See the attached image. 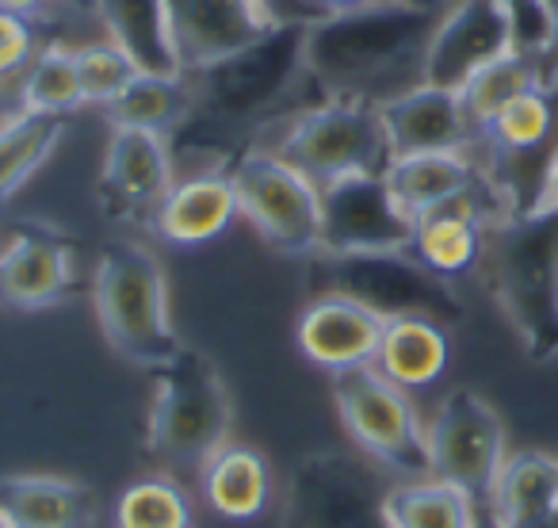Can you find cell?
Wrapping results in <instances>:
<instances>
[{
  "instance_id": "cell-44",
  "label": "cell",
  "mask_w": 558,
  "mask_h": 528,
  "mask_svg": "<svg viewBox=\"0 0 558 528\" xmlns=\"http://www.w3.org/2000/svg\"><path fill=\"white\" fill-rule=\"evenodd\" d=\"M0 528H16V525H12V517H9L4 509H0Z\"/></svg>"
},
{
  "instance_id": "cell-16",
  "label": "cell",
  "mask_w": 558,
  "mask_h": 528,
  "mask_svg": "<svg viewBox=\"0 0 558 528\" xmlns=\"http://www.w3.org/2000/svg\"><path fill=\"white\" fill-rule=\"evenodd\" d=\"M180 73H199L276 32L253 0H161Z\"/></svg>"
},
{
  "instance_id": "cell-32",
  "label": "cell",
  "mask_w": 558,
  "mask_h": 528,
  "mask_svg": "<svg viewBox=\"0 0 558 528\" xmlns=\"http://www.w3.org/2000/svg\"><path fill=\"white\" fill-rule=\"evenodd\" d=\"M192 502L165 475L138 479L119 494L116 528H192Z\"/></svg>"
},
{
  "instance_id": "cell-3",
  "label": "cell",
  "mask_w": 558,
  "mask_h": 528,
  "mask_svg": "<svg viewBox=\"0 0 558 528\" xmlns=\"http://www.w3.org/2000/svg\"><path fill=\"white\" fill-rule=\"evenodd\" d=\"M93 311L104 341L131 364L161 368L180 352L169 314V280L157 253L142 241H108L93 268Z\"/></svg>"
},
{
  "instance_id": "cell-13",
  "label": "cell",
  "mask_w": 558,
  "mask_h": 528,
  "mask_svg": "<svg viewBox=\"0 0 558 528\" xmlns=\"http://www.w3.org/2000/svg\"><path fill=\"white\" fill-rule=\"evenodd\" d=\"M81 288L77 253L62 230L20 223L0 233V303L12 311H47Z\"/></svg>"
},
{
  "instance_id": "cell-22",
  "label": "cell",
  "mask_w": 558,
  "mask_h": 528,
  "mask_svg": "<svg viewBox=\"0 0 558 528\" xmlns=\"http://www.w3.org/2000/svg\"><path fill=\"white\" fill-rule=\"evenodd\" d=\"M0 509L16 528H93L96 497L65 475H0Z\"/></svg>"
},
{
  "instance_id": "cell-17",
  "label": "cell",
  "mask_w": 558,
  "mask_h": 528,
  "mask_svg": "<svg viewBox=\"0 0 558 528\" xmlns=\"http://www.w3.org/2000/svg\"><path fill=\"white\" fill-rule=\"evenodd\" d=\"M387 319L360 299L349 296H314L295 322V345L314 368L337 375L349 368L375 364L383 345Z\"/></svg>"
},
{
  "instance_id": "cell-37",
  "label": "cell",
  "mask_w": 558,
  "mask_h": 528,
  "mask_svg": "<svg viewBox=\"0 0 558 528\" xmlns=\"http://www.w3.org/2000/svg\"><path fill=\"white\" fill-rule=\"evenodd\" d=\"M256 9H260V16L268 20V24L283 27V24H314V9L306 4V0H253Z\"/></svg>"
},
{
  "instance_id": "cell-35",
  "label": "cell",
  "mask_w": 558,
  "mask_h": 528,
  "mask_svg": "<svg viewBox=\"0 0 558 528\" xmlns=\"http://www.w3.org/2000/svg\"><path fill=\"white\" fill-rule=\"evenodd\" d=\"M501 4L512 12V24H517V47L543 55V50H547V39H550L547 0H501Z\"/></svg>"
},
{
  "instance_id": "cell-19",
  "label": "cell",
  "mask_w": 558,
  "mask_h": 528,
  "mask_svg": "<svg viewBox=\"0 0 558 528\" xmlns=\"http://www.w3.org/2000/svg\"><path fill=\"white\" fill-rule=\"evenodd\" d=\"M474 149H440V154L390 157V165L383 169V180H387L398 207L417 223L421 215L444 207V203L501 184Z\"/></svg>"
},
{
  "instance_id": "cell-20",
  "label": "cell",
  "mask_w": 558,
  "mask_h": 528,
  "mask_svg": "<svg viewBox=\"0 0 558 528\" xmlns=\"http://www.w3.org/2000/svg\"><path fill=\"white\" fill-rule=\"evenodd\" d=\"M238 192H233L230 172H187L177 177L161 207L149 218V233L169 245L195 249L222 238L238 218Z\"/></svg>"
},
{
  "instance_id": "cell-14",
  "label": "cell",
  "mask_w": 558,
  "mask_h": 528,
  "mask_svg": "<svg viewBox=\"0 0 558 528\" xmlns=\"http://www.w3.org/2000/svg\"><path fill=\"white\" fill-rule=\"evenodd\" d=\"M512 47H517V24L501 0H451L428 35L421 81L459 93L482 65Z\"/></svg>"
},
{
  "instance_id": "cell-9",
  "label": "cell",
  "mask_w": 558,
  "mask_h": 528,
  "mask_svg": "<svg viewBox=\"0 0 558 528\" xmlns=\"http://www.w3.org/2000/svg\"><path fill=\"white\" fill-rule=\"evenodd\" d=\"M238 211L283 256L311 261L322 249V188L268 149H245L230 169Z\"/></svg>"
},
{
  "instance_id": "cell-4",
  "label": "cell",
  "mask_w": 558,
  "mask_h": 528,
  "mask_svg": "<svg viewBox=\"0 0 558 528\" xmlns=\"http://www.w3.org/2000/svg\"><path fill=\"white\" fill-rule=\"evenodd\" d=\"M248 149H268L283 157L318 188L352 172H383L390 165L379 108L367 100H344V96H318L306 108L276 119L256 134Z\"/></svg>"
},
{
  "instance_id": "cell-12",
  "label": "cell",
  "mask_w": 558,
  "mask_h": 528,
  "mask_svg": "<svg viewBox=\"0 0 558 528\" xmlns=\"http://www.w3.org/2000/svg\"><path fill=\"white\" fill-rule=\"evenodd\" d=\"M413 241V218L398 207L383 172H352L322 188L318 253H402Z\"/></svg>"
},
{
  "instance_id": "cell-27",
  "label": "cell",
  "mask_w": 558,
  "mask_h": 528,
  "mask_svg": "<svg viewBox=\"0 0 558 528\" xmlns=\"http://www.w3.org/2000/svg\"><path fill=\"white\" fill-rule=\"evenodd\" d=\"M555 93L550 88H532V93L517 96L505 104L494 119L478 131V149H486L489 169H501L509 161L535 154L555 131Z\"/></svg>"
},
{
  "instance_id": "cell-15",
  "label": "cell",
  "mask_w": 558,
  "mask_h": 528,
  "mask_svg": "<svg viewBox=\"0 0 558 528\" xmlns=\"http://www.w3.org/2000/svg\"><path fill=\"white\" fill-rule=\"evenodd\" d=\"M177 184L172 142L154 131L111 127L100 169V207L116 223H149Z\"/></svg>"
},
{
  "instance_id": "cell-8",
  "label": "cell",
  "mask_w": 558,
  "mask_h": 528,
  "mask_svg": "<svg viewBox=\"0 0 558 528\" xmlns=\"http://www.w3.org/2000/svg\"><path fill=\"white\" fill-rule=\"evenodd\" d=\"M333 406L344 433L375 467L398 479H425L428 436L410 391L390 383L375 364L333 375Z\"/></svg>"
},
{
  "instance_id": "cell-1",
  "label": "cell",
  "mask_w": 558,
  "mask_h": 528,
  "mask_svg": "<svg viewBox=\"0 0 558 528\" xmlns=\"http://www.w3.org/2000/svg\"><path fill=\"white\" fill-rule=\"evenodd\" d=\"M436 20L398 0L337 12L306 24V77L322 96L387 104L421 85L428 35Z\"/></svg>"
},
{
  "instance_id": "cell-25",
  "label": "cell",
  "mask_w": 558,
  "mask_h": 528,
  "mask_svg": "<svg viewBox=\"0 0 558 528\" xmlns=\"http://www.w3.org/2000/svg\"><path fill=\"white\" fill-rule=\"evenodd\" d=\"M111 127H134V131L172 134L195 116V93L187 73H138L116 100L104 108Z\"/></svg>"
},
{
  "instance_id": "cell-30",
  "label": "cell",
  "mask_w": 558,
  "mask_h": 528,
  "mask_svg": "<svg viewBox=\"0 0 558 528\" xmlns=\"http://www.w3.org/2000/svg\"><path fill=\"white\" fill-rule=\"evenodd\" d=\"M65 139V119L16 111L0 123V207L50 161Z\"/></svg>"
},
{
  "instance_id": "cell-42",
  "label": "cell",
  "mask_w": 558,
  "mask_h": 528,
  "mask_svg": "<svg viewBox=\"0 0 558 528\" xmlns=\"http://www.w3.org/2000/svg\"><path fill=\"white\" fill-rule=\"evenodd\" d=\"M471 528H505V525L497 520V513L489 509V505H474V525Z\"/></svg>"
},
{
  "instance_id": "cell-39",
  "label": "cell",
  "mask_w": 558,
  "mask_h": 528,
  "mask_svg": "<svg viewBox=\"0 0 558 528\" xmlns=\"http://www.w3.org/2000/svg\"><path fill=\"white\" fill-rule=\"evenodd\" d=\"M58 0H0V12H12V16H24V20H39L54 9Z\"/></svg>"
},
{
  "instance_id": "cell-18",
  "label": "cell",
  "mask_w": 558,
  "mask_h": 528,
  "mask_svg": "<svg viewBox=\"0 0 558 528\" xmlns=\"http://www.w3.org/2000/svg\"><path fill=\"white\" fill-rule=\"evenodd\" d=\"M383 131H387L390 157L410 154H440V149H474L478 131L466 119V108L456 88L413 85L395 100L379 104Z\"/></svg>"
},
{
  "instance_id": "cell-41",
  "label": "cell",
  "mask_w": 558,
  "mask_h": 528,
  "mask_svg": "<svg viewBox=\"0 0 558 528\" xmlns=\"http://www.w3.org/2000/svg\"><path fill=\"white\" fill-rule=\"evenodd\" d=\"M398 4H402V9H413V12H425V16H444L451 0H398Z\"/></svg>"
},
{
  "instance_id": "cell-6",
  "label": "cell",
  "mask_w": 558,
  "mask_h": 528,
  "mask_svg": "<svg viewBox=\"0 0 558 528\" xmlns=\"http://www.w3.org/2000/svg\"><path fill=\"white\" fill-rule=\"evenodd\" d=\"M482 264L524 349L539 360L558 357V218L517 215L497 226Z\"/></svg>"
},
{
  "instance_id": "cell-5",
  "label": "cell",
  "mask_w": 558,
  "mask_h": 528,
  "mask_svg": "<svg viewBox=\"0 0 558 528\" xmlns=\"http://www.w3.org/2000/svg\"><path fill=\"white\" fill-rule=\"evenodd\" d=\"M233 403L222 372L192 345H180L177 357L154 368L146 418V448L169 467H195L230 444Z\"/></svg>"
},
{
  "instance_id": "cell-43",
  "label": "cell",
  "mask_w": 558,
  "mask_h": 528,
  "mask_svg": "<svg viewBox=\"0 0 558 528\" xmlns=\"http://www.w3.org/2000/svg\"><path fill=\"white\" fill-rule=\"evenodd\" d=\"M62 4H70V9H85V12L93 9L96 12V0H62Z\"/></svg>"
},
{
  "instance_id": "cell-26",
  "label": "cell",
  "mask_w": 558,
  "mask_h": 528,
  "mask_svg": "<svg viewBox=\"0 0 558 528\" xmlns=\"http://www.w3.org/2000/svg\"><path fill=\"white\" fill-rule=\"evenodd\" d=\"M108 39L119 43L146 73H180L161 0H96Z\"/></svg>"
},
{
  "instance_id": "cell-36",
  "label": "cell",
  "mask_w": 558,
  "mask_h": 528,
  "mask_svg": "<svg viewBox=\"0 0 558 528\" xmlns=\"http://www.w3.org/2000/svg\"><path fill=\"white\" fill-rule=\"evenodd\" d=\"M524 215L532 218H558V142L550 149L547 165L539 172V184H535L532 200L524 203Z\"/></svg>"
},
{
  "instance_id": "cell-7",
  "label": "cell",
  "mask_w": 558,
  "mask_h": 528,
  "mask_svg": "<svg viewBox=\"0 0 558 528\" xmlns=\"http://www.w3.org/2000/svg\"><path fill=\"white\" fill-rule=\"evenodd\" d=\"M306 284L314 296H349L379 311L383 319L425 314L436 322H451L463 314L456 288L428 273L425 264L402 253H314L306 261Z\"/></svg>"
},
{
  "instance_id": "cell-33",
  "label": "cell",
  "mask_w": 558,
  "mask_h": 528,
  "mask_svg": "<svg viewBox=\"0 0 558 528\" xmlns=\"http://www.w3.org/2000/svg\"><path fill=\"white\" fill-rule=\"evenodd\" d=\"M138 73H146L119 43H85L77 47V77H81V96L88 108H108Z\"/></svg>"
},
{
  "instance_id": "cell-23",
  "label": "cell",
  "mask_w": 558,
  "mask_h": 528,
  "mask_svg": "<svg viewBox=\"0 0 558 528\" xmlns=\"http://www.w3.org/2000/svg\"><path fill=\"white\" fill-rule=\"evenodd\" d=\"M203 502L222 520H256L268 509L271 467L248 444H222L199 467Z\"/></svg>"
},
{
  "instance_id": "cell-40",
  "label": "cell",
  "mask_w": 558,
  "mask_h": 528,
  "mask_svg": "<svg viewBox=\"0 0 558 528\" xmlns=\"http://www.w3.org/2000/svg\"><path fill=\"white\" fill-rule=\"evenodd\" d=\"M314 9V16H337V12H356V9H367V4H383V0H306Z\"/></svg>"
},
{
  "instance_id": "cell-34",
  "label": "cell",
  "mask_w": 558,
  "mask_h": 528,
  "mask_svg": "<svg viewBox=\"0 0 558 528\" xmlns=\"http://www.w3.org/2000/svg\"><path fill=\"white\" fill-rule=\"evenodd\" d=\"M35 55H39V43H35L32 20L0 12V85L12 77H24Z\"/></svg>"
},
{
  "instance_id": "cell-28",
  "label": "cell",
  "mask_w": 558,
  "mask_h": 528,
  "mask_svg": "<svg viewBox=\"0 0 558 528\" xmlns=\"http://www.w3.org/2000/svg\"><path fill=\"white\" fill-rule=\"evenodd\" d=\"M532 88H547L543 55L524 50V47H512V50H505L501 58H494L489 65H482V70L459 88V100H463L466 119L474 123V131H482L505 104L532 93Z\"/></svg>"
},
{
  "instance_id": "cell-38",
  "label": "cell",
  "mask_w": 558,
  "mask_h": 528,
  "mask_svg": "<svg viewBox=\"0 0 558 528\" xmlns=\"http://www.w3.org/2000/svg\"><path fill=\"white\" fill-rule=\"evenodd\" d=\"M550 12V39L547 50H543V70H547V88L558 96V0H547Z\"/></svg>"
},
{
  "instance_id": "cell-29",
  "label": "cell",
  "mask_w": 558,
  "mask_h": 528,
  "mask_svg": "<svg viewBox=\"0 0 558 528\" xmlns=\"http://www.w3.org/2000/svg\"><path fill=\"white\" fill-rule=\"evenodd\" d=\"M387 520L390 528H471L474 525V497L451 482L425 475L405 479L387 490Z\"/></svg>"
},
{
  "instance_id": "cell-11",
  "label": "cell",
  "mask_w": 558,
  "mask_h": 528,
  "mask_svg": "<svg viewBox=\"0 0 558 528\" xmlns=\"http://www.w3.org/2000/svg\"><path fill=\"white\" fill-rule=\"evenodd\" d=\"M425 436L428 471L451 487L466 490L474 505H486L497 475L509 459L501 413L478 391L456 387L440 398L436 413L425 421Z\"/></svg>"
},
{
  "instance_id": "cell-21",
  "label": "cell",
  "mask_w": 558,
  "mask_h": 528,
  "mask_svg": "<svg viewBox=\"0 0 558 528\" xmlns=\"http://www.w3.org/2000/svg\"><path fill=\"white\" fill-rule=\"evenodd\" d=\"M486 505L505 528H558V456L509 452Z\"/></svg>"
},
{
  "instance_id": "cell-10",
  "label": "cell",
  "mask_w": 558,
  "mask_h": 528,
  "mask_svg": "<svg viewBox=\"0 0 558 528\" xmlns=\"http://www.w3.org/2000/svg\"><path fill=\"white\" fill-rule=\"evenodd\" d=\"M379 467L349 452H311L291 467L283 528H390Z\"/></svg>"
},
{
  "instance_id": "cell-31",
  "label": "cell",
  "mask_w": 558,
  "mask_h": 528,
  "mask_svg": "<svg viewBox=\"0 0 558 528\" xmlns=\"http://www.w3.org/2000/svg\"><path fill=\"white\" fill-rule=\"evenodd\" d=\"M16 100H20L16 111H27V116H54V119H70L77 108H85L81 77H77V47L47 43V47L32 58L24 77H20Z\"/></svg>"
},
{
  "instance_id": "cell-24",
  "label": "cell",
  "mask_w": 558,
  "mask_h": 528,
  "mask_svg": "<svg viewBox=\"0 0 558 528\" xmlns=\"http://www.w3.org/2000/svg\"><path fill=\"white\" fill-rule=\"evenodd\" d=\"M448 360H451V337L444 322L425 319V314L387 319L375 368L390 383H398L402 391H425L448 372Z\"/></svg>"
},
{
  "instance_id": "cell-2",
  "label": "cell",
  "mask_w": 558,
  "mask_h": 528,
  "mask_svg": "<svg viewBox=\"0 0 558 528\" xmlns=\"http://www.w3.org/2000/svg\"><path fill=\"white\" fill-rule=\"evenodd\" d=\"M195 93L192 123L233 131L253 127L256 134L283 119V104L299 93L306 77V24H283L264 39L241 47L238 55L187 73Z\"/></svg>"
}]
</instances>
